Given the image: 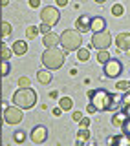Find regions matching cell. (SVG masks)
<instances>
[{"label": "cell", "mask_w": 130, "mask_h": 146, "mask_svg": "<svg viewBox=\"0 0 130 146\" xmlns=\"http://www.w3.org/2000/svg\"><path fill=\"white\" fill-rule=\"evenodd\" d=\"M17 84H18V88H29L31 80H29V77H20V79L17 80Z\"/></svg>", "instance_id": "obj_27"}, {"label": "cell", "mask_w": 130, "mask_h": 146, "mask_svg": "<svg viewBox=\"0 0 130 146\" xmlns=\"http://www.w3.org/2000/svg\"><path fill=\"white\" fill-rule=\"evenodd\" d=\"M106 29V20L103 17H92L90 20V31L92 33H97V31H103Z\"/></svg>", "instance_id": "obj_12"}, {"label": "cell", "mask_w": 130, "mask_h": 146, "mask_svg": "<svg viewBox=\"0 0 130 146\" xmlns=\"http://www.w3.org/2000/svg\"><path fill=\"white\" fill-rule=\"evenodd\" d=\"M9 4V0H2V6H7Z\"/></svg>", "instance_id": "obj_40"}, {"label": "cell", "mask_w": 130, "mask_h": 146, "mask_svg": "<svg viewBox=\"0 0 130 146\" xmlns=\"http://www.w3.org/2000/svg\"><path fill=\"white\" fill-rule=\"evenodd\" d=\"M11 24L9 22H0V33H2L4 36H7V35H11Z\"/></svg>", "instance_id": "obj_23"}, {"label": "cell", "mask_w": 130, "mask_h": 146, "mask_svg": "<svg viewBox=\"0 0 130 146\" xmlns=\"http://www.w3.org/2000/svg\"><path fill=\"white\" fill-rule=\"evenodd\" d=\"M121 104H123V106H127V104H130V90L123 93V97H121Z\"/></svg>", "instance_id": "obj_33"}, {"label": "cell", "mask_w": 130, "mask_h": 146, "mask_svg": "<svg viewBox=\"0 0 130 146\" xmlns=\"http://www.w3.org/2000/svg\"><path fill=\"white\" fill-rule=\"evenodd\" d=\"M59 44L62 46L64 53L70 51H77L82 44V36L77 29H64L61 35H59Z\"/></svg>", "instance_id": "obj_2"}, {"label": "cell", "mask_w": 130, "mask_h": 146, "mask_svg": "<svg viewBox=\"0 0 130 146\" xmlns=\"http://www.w3.org/2000/svg\"><path fill=\"white\" fill-rule=\"evenodd\" d=\"M103 70H105V75L108 77V79H117L123 73V64H121V60L110 57L108 60L103 64Z\"/></svg>", "instance_id": "obj_7"}, {"label": "cell", "mask_w": 130, "mask_h": 146, "mask_svg": "<svg viewBox=\"0 0 130 146\" xmlns=\"http://www.w3.org/2000/svg\"><path fill=\"white\" fill-rule=\"evenodd\" d=\"M37 35H39V26H29V27L26 29V38L33 40Z\"/></svg>", "instance_id": "obj_22"}, {"label": "cell", "mask_w": 130, "mask_h": 146, "mask_svg": "<svg viewBox=\"0 0 130 146\" xmlns=\"http://www.w3.org/2000/svg\"><path fill=\"white\" fill-rule=\"evenodd\" d=\"M110 44H112V35H110L108 29H103V31L94 33L92 42H90V46H94L95 49H108Z\"/></svg>", "instance_id": "obj_6"}, {"label": "cell", "mask_w": 130, "mask_h": 146, "mask_svg": "<svg viewBox=\"0 0 130 146\" xmlns=\"http://www.w3.org/2000/svg\"><path fill=\"white\" fill-rule=\"evenodd\" d=\"M13 139H15V143L22 144V143H24V141L27 139V133H26L24 130H22V131H15V135H13Z\"/></svg>", "instance_id": "obj_24"}, {"label": "cell", "mask_w": 130, "mask_h": 146, "mask_svg": "<svg viewBox=\"0 0 130 146\" xmlns=\"http://www.w3.org/2000/svg\"><path fill=\"white\" fill-rule=\"evenodd\" d=\"M88 137H90V133L86 131V128H81V130H79V133H77V143H79V144L84 143Z\"/></svg>", "instance_id": "obj_26"}, {"label": "cell", "mask_w": 130, "mask_h": 146, "mask_svg": "<svg viewBox=\"0 0 130 146\" xmlns=\"http://www.w3.org/2000/svg\"><path fill=\"white\" fill-rule=\"evenodd\" d=\"M123 13H125L123 4H114L112 6V15L114 17H123Z\"/></svg>", "instance_id": "obj_25"}, {"label": "cell", "mask_w": 130, "mask_h": 146, "mask_svg": "<svg viewBox=\"0 0 130 146\" xmlns=\"http://www.w3.org/2000/svg\"><path fill=\"white\" fill-rule=\"evenodd\" d=\"M95 2H97V4H105L106 0H95Z\"/></svg>", "instance_id": "obj_41"}, {"label": "cell", "mask_w": 130, "mask_h": 146, "mask_svg": "<svg viewBox=\"0 0 130 146\" xmlns=\"http://www.w3.org/2000/svg\"><path fill=\"white\" fill-rule=\"evenodd\" d=\"M0 55H2L4 60H9V57L13 55V51H11V49H7V48H4V46H0Z\"/></svg>", "instance_id": "obj_30"}, {"label": "cell", "mask_w": 130, "mask_h": 146, "mask_svg": "<svg viewBox=\"0 0 130 146\" xmlns=\"http://www.w3.org/2000/svg\"><path fill=\"white\" fill-rule=\"evenodd\" d=\"M29 139L31 143L35 144H42L46 139H48V130H46V126H35L33 130L29 131Z\"/></svg>", "instance_id": "obj_9"}, {"label": "cell", "mask_w": 130, "mask_h": 146, "mask_svg": "<svg viewBox=\"0 0 130 146\" xmlns=\"http://www.w3.org/2000/svg\"><path fill=\"white\" fill-rule=\"evenodd\" d=\"M52 71L48 70V68H44V70H40L39 73H37V80L40 82V84H50L52 82Z\"/></svg>", "instance_id": "obj_15"}, {"label": "cell", "mask_w": 130, "mask_h": 146, "mask_svg": "<svg viewBox=\"0 0 130 146\" xmlns=\"http://www.w3.org/2000/svg\"><path fill=\"white\" fill-rule=\"evenodd\" d=\"M115 46L121 51H130V33H119L115 36Z\"/></svg>", "instance_id": "obj_11"}, {"label": "cell", "mask_w": 130, "mask_h": 146, "mask_svg": "<svg viewBox=\"0 0 130 146\" xmlns=\"http://www.w3.org/2000/svg\"><path fill=\"white\" fill-rule=\"evenodd\" d=\"M90 20H92L90 15H81L75 20V29L79 33H88L90 31Z\"/></svg>", "instance_id": "obj_10"}, {"label": "cell", "mask_w": 130, "mask_h": 146, "mask_svg": "<svg viewBox=\"0 0 130 146\" xmlns=\"http://www.w3.org/2000/svg\"><path fill=\"white\" fill-rule=\"evenodd\" d=\"M110 58V53H108V49H97V62L103 66V64L106 62Z\"/></svg>", "instance_id": "obj_20"}, {"label": "cell", "mask_w": 130, "mask_h": 146, "mask_svg": "<svg viewBox=\"0 0 130 146\" xmlns=\"http://www.w3.org/2000/svg\"><path fill=\"white\" fill-rule=\"evenodd\" d=\"M121 133L130 137V117H127V119H125V122L121 124Z\"/></svg>", "instance_id": "obj_28"}, {"label": "cell", "mask_w": 130, "mask_h": 146, "mask_svg": "<svg viewBox=\"0 0 130 146\" xmlns=\"http://www.w3.org/2000/svg\"><path fill=\"white\" fill-rule=\"evenodd\" d=\"M59 106L62 108V111H68V110L73 108V99H72V97H62V99H59Z\"/></svg>", "instance_id": "obj_18"}, {"label": "cell", "mask_w": 130, "mask_h": 146, "mask_svg": "<svg viewBox=\"0 0 130 146\" xmlns=\"http://www.w3.org/2000/svg\"><path fill=\"white\" fill-rule=\"evenodd\" d=\"M52 113H53V115H55V117H61V113H62V108H61V106H57V108H53V110H52Z\"/></svg>", "instance_id": "obj_35"}, {"label": "cell", "mask_w": 130, "mask_h": 146, "mask_svg": "<svg viewBox=\"0 0 130 146\" xmlns=\"http://www.w3.org/2000/svg\"><path fill=\"white\" fill-rule=\"evenodd\" d=\"M123 113L127 117H130V104H127V106H123Z\"/></svg>", "instance_id": "obj_39"}, {"label": "cell", "mask_w": 130, "mask_h": 146, "mask_svg": "<svg viewBox=\"0 0 130 146\" xmlns=\"http://www.w3.org/2000/svg\"><path fill=\"white\" fill-rule=\"evenodd\" d=\"M77 60L79 62H88L90 60V49L88 48H79L77 49Z\"/></svg>", "instance_id": "obj_17"}, {"label": "cell", "mask_w": 130, "mask_h": 146, "mask_svg": "<svg viewBox=\"0 0 130 146\" xmlns=\"http://www.w3.org/2000/svg\"><path fill=\"white\" fill-rule=\"evenodd\" d=\"M125 119H127V115H125L123 111H117V110H115L114 115H112V124L115 128H121V124L125 122Z\"/></svg>", "instance_id": "obj_16"}, {"label": "cell", "mask_w": 130, "mask_h": 146, "mask_svg": "<svg viewBox=\"0 0 130 146\" xmlns=\"http://www.w3.org/2000/svg\"><path fill=\"white\" fill-rule=\"evenodd\" d=\"M90 117H82L81 119V121H79V126H81V128H86V130H88V128H90Z\"/></svg>", "instance_id": "obj_32"}, {"label": "cell", "mask_w": 130, "mask_h": 146, "mask_svg": "<svg viewBox=\"0 0 130 146\" xmlns=\"http://www.w3.org/2000/svg\"><path fill=\"white\" fill-rule=\"evenodd\" d=\"M29 7H33V9L40 7V0H29Z\"/></svg>", "instance_id": "obj_36"}, {"label": "cell", "mask_w": 130, "mask_h": 146, "mask_svg": "<svg viewBox=\"0 0 130 146\" xmlns=\"http://www.w3.org/2000/svg\"><path fill=\"white\" fill-rule=\"evenodd\" d=\"M13 102L17 104L18 108H22V110H29V108H33L35 104H37V93H35V90L31 88H18L15 93H13Z\"/></svg>", "instance_id": "obj_4"}, {"label": "cell", "mask_w": 130, "mask_h": 146, "mask_svg": "<svg viewBox=\"0 0 130 146\" xmlns=\"http://www.w3.org/2000/svg\"><path fill=\"white\" fill-rule=\"evenodd\" d=\"M40 60H42L44 68H48L50 71H53V70L62 68L64 60H66V53H64V49L61 51L59 48H46L42 57H40Z\"/></svg>", "instance_id": "obj_1"}, {"label": "cell", "mask_w": 130, "mask_h": 146, "mask_svg": "<svg viewBox=\"0 0 130 146\" xmlns=\"http://www.w3.org/2000/svg\"><path fill=\"white\" fill-rule=\"evenodd\" d=\"M22 119H24V113H22V108H18L17 104H13V106H7L4 110V121L7 122V124H20Z\"/></svg>", "instance_id": "obj_8"}, {"label": "cell", "mask_w": 130, "mask_h": 146, "mask_svg": "<svg viewBox=\"0 0 130 146\" xmlns=\"http://www.w3.org/2000/svg\"><path fill=\"white\" fill-rule=\"evenodd\" d=\"M123 104H121V97H119L117 93H112V100H110V110L108 111H115V110H119Z\"/></svg>", "instance_id": "obj_19"}, {"label": "cell", "mask_w": 130, "mask_h": 146, "mask_svg": "<svg viewBox=\"0 0 130 146\" xmlns=\"http://www.w3.org/2000/svg\"><path fill=\"white\" fill-rule=\"evenodd\" d=\"M40 20L44 22V24L48 26H57L59 20H61V13H59V9L55 6H44L40 9Z\"/></svg>", "instance_id": "obj_5"}, {"label": "cell", "mask_w": 130, "mask_h": 146, "mask_svg": "<svg viewBox=\"0 0 130 146\" xmlns=\"http://www.w3.org/2000/svg\"><path fill=\"white\" fill-rule=\"evenodd\" d=\"M72 119H73L75 122H79V121L82 119V113H81V111H73V113H72Z\"/></svg>", "instance_id": "obj_34"}, {"label": "cell", "mask_w": 130, "mask_h": 146, "mask_svg": "<svg viewBox=\"0 0 130 146\" xmlns=\"http://www.w3.org/2000/svg\"><path fill=\"white\" fill-rule=\"evenodd\" d=\"M11 51L15 53V55H18V57L26 55L27 53V42H26V40H17V42H13Z\"/></svg>", "instance_id": "obj_14"}, {"label": "cell", "mask_w": 130, "mask_h": 146, "mask_svg": "<svg viewBox=\"0 0 130 146\" xmlns=\"http://www.w3.org/2000/svg\"><path fill=\"white\" fill-rule=\"evenodd\" d=\"M86 111H88V113H95L97 110L94 108V104H90V102H88V106H86Z\"/></svg>", "instance_id": "obj_37"}, {"label": "cell", "mask_w": 130, "mask_h": 146, "mask_svg": "<svg viewBox=\"0 0 130 146\" xmlns=\"http://www.w3.org/2000/svg\"><path fill=\"white\" fill-rule=\"evenodd\" d=\"M57 2V6L59 7H64V6H68V0H55Z\"/></svg>", "instance_id": "obj_38"}, {"label": "cell", "mask_w": 130, "mask_h": 146, "mask_svg": "<svg viewBox=\"0 0 130 146\" xmlns=\"http://www.w3.org/2000/svg\"><path fill=\"white\" fill-rule=\"evenodd\" d=\"M88 100L90 104H94L97 111H108L110 110V100H112V93L108 90H90L88 91Z\"/></svg>", "instance_id": "obj_3"}, {"label": "cell", "mask_w": 130, "mask_h": 146, "mask_svg": "<svg viewBox=\"0 0 130 146\" xmlns=\"http://www.w3.org/2000/svg\"><path fill=\"white\" fill-rule=\"evenodd\" d=\"M115 88L125 93V91H128V90H130V82H127V80H119L117 84H115Z\"/></svg>", "instance_id": "obj_29"}, {"label": "cell", "mask_w": 130, "mask_h": 146, "mask_svg": "<svg viewBox=\"0 0 130 146\" xmlns=\"http://www.w3.org/2000/svg\"><path fill=\"white\" fill-rule=\"evenodd\" d=\"M42 44H44V48H57L59 46V35L53 33V31L46 33L44 38H42Z\"/></svg>", "instance_id": "obj_13"}, {"label": "cell", "mask_w": 130, "mask_h": 146, "mask_svg": "<svg viewBox=\"0 0 130 146\" xmlns=\"http://www.w3.org/2000/svg\"><path fill=\"white\" fill-rule=\"evenodd\" d=\"M50 31H52V26H48V24H44V22H40V26H39V33L46 35V33H50Z\"/></svg>", "instance_id": "obj_31"}, {"label": "cell", "mask_w": 130, "mask_h": 146, "mask_svg": "<svg viewBox=\"0 0 130 146\" xmlns=\"http://www.w3.org/2000/svg\"><path fill=\"white\" fill-rule=\"evenodd\" d=\"M9 71H11V64H9V60L2 58V62H0V75L6 77V75H9Z\"/></svg>", "instance_id": "obj_21"}]
</instances>
